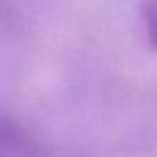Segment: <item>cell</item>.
I'll return each mask as SVG.
<instances>
[{"mask_svg":"<svg viewBox=\"0 0 157 157\" xmlns=\"http://www.w3.org/2000/svg\"><path fill=\"white\" fill-rule=\"evenodd\" d=\"M0 157H39V152L17 123L0 120Z\"/></svg>","mask_w":157,"mask_h":157,"instance_id":"obj_1","label":"cell"},{"mask_svg":"<svg viewBox=\"0 0 157 157\" xmlns=\"http://www.w3.org/2000/svg\"><path fill=\"white\" fill-rule=\"evenodd\" d=\"M144 19L149 41L157 49V0H144Z\"/></svg>","mask_w":157,"mask_h":157,"instance_id":"obj_2","label":"cell"}]
</instances>
